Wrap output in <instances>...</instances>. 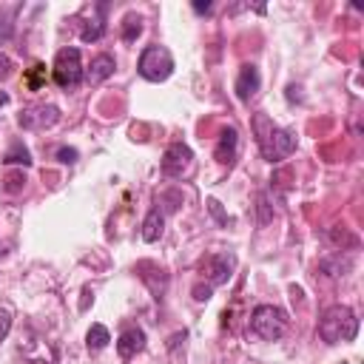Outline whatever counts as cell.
<instances>
[{
  "label": "cell",
  "mask_w": 364,
  "mask_h": 364,
  "mask_svg": "<svg viewBox=\"0 0 364 364\" xmlns=\"http://www.w3.org/2000/svg\"><path fill=\"white\" fill-rule=\"evenodd\" d=\"M210 290H213L210 284H205V287L196 284V287H193V299H196V301H208V299H210Z\"/></svg>",
  "instance_id": "obj_23"
},
{
  "label": "cell",
  "mask_w": 364,
  "mask_h": 364,
  "mask_svg": "<svg viewBox=\"0 0 364 364\" xmlns=\"http://www.w3.org/2000/svg\"><path fill=\"white\" fill-rule=\"evenodd\" d=\"M57 159L65 162V165H71V162H77V151L74 148H60L57 151Z\"/></svg>",
  "instance_id": "obj_22"
},
{
  "label": "cell",
  "mask_w": 364,
  "mask_h": 364,
  "mask_svg": "<svg viewBox=\"0 0 364 364\" xmlns=\"http://www.w3.org/2000/svg\"><path fill=\"white\" fill-rule=\"evenodd\" d=\"M3 162H6V165H31V154H28V148H26L20 139H14V142L9 145Z\"/></svg>",
  "instance_id": "obj_18"
},
{
  "label": "cell",
  "mask_w": 364,
  "mask_h": 364,
  "mask_svg": "<svg viewBox=\"0 0 364 364\" xmlns=\"http://www.w3.org/2000/svg\"><path fill=\"white\" fill-rule=\"evenodd\" d=\"M105 9H108V6L100 3V6H97V17L88 20V23L80 28V37H82L85 43H97V40L105 34V20H102V17H105Z\"/></svg>",
  "instance_id": "obj_14"
},
{
  "label": "cell",
  "mask_w": 364,
  "mask_h": 364,
  "mask_svg": "<svg viewBox=\"0 0 364 364\" xmlns=\"http://www.w3.org/2000/svg\"><path fill=\"white\" fill-rule=\"evenodd\" d=\"M191 162H193V151L185 142H173V145L165 148L159 168H162L165 176H182L191 168Z\"/></svg>",
  "instance_id": "obj_8"
},
{
  "label": "cell",
  "mask_w": 364,
  "mask_h": 364,
  "mask_svg": "<svg viewBox=\"0 0 364 364\" xmlns=\"http://www.w3.org/2000/svg\"><path fill=\"white\" fill-rule=\"evenodd\" d=\"M233 267H236V256L228 253V250H216V253H210V256L202 259V276L208 279L210 287L225 284L233 276Z\"/></svg>",
  "instance_id": "obj_7"
},
{
  "label": "cell",
  "mask_w": 364,
  "mask_h": 364,
  "mask_svg": "<svg viewBox=\"0 0 364 364\" xmlns=\"http://www.w3.org/2000/svg\"><path fill=\"white\" fill-rule=\"evenodd\" d=\"M358 336V318L347 304H333L321 313L318 318V338L324 344H338V341H353Z\"/></svg>",
  "instance_id": "obj_2"
},
{
  "label": "cell",
  "mask_w": 364,
  "mask_h": 364,
  "mask_svg": "<svg viewBox=\"0 0 364 364\" xmlns=\"http://www.w3.org/2000/svg\"><path fill=\"white\" fill-rule=\"evenodd\" d=\"M17 9H20V6H0V43L11 40V34H14V20H17Z\"/></svg>",
  "instance_id": "obj_17"
},
{
  "label": "cell",
  "mask_w": 364,
  "mask_h": 364,
  "mask_svg": "<svg viewBox=\"0 0 364 364\" xmlns=\"http://www.w3.org/2000/svg\"><path fill=\"white\" fill-rule=\"evenodd\" d=\"M162 228H165L162 210H159V208L148 210V216H145V222H142V239H145V242H156V239L162 236Z\"/></svg>",
  "instance_id": "obj_15"
},
{
  "label": "cell",
  "mask_w": 364,
  "mask_h": 364,
  "mask_svg": "<svg viewBox=\"0 0 364 364\" xmlns=\"http://www.w3.org/2000/svg\"><path fill=\"white\" fill-rule=\"evenodd\" d=\"M114 68H117V63H114V57L111 54H97L94 60H91V68H88V82H102V80H108L111 74H114Z\"/></svg>",
  "instance_id": "obj_12"
},
{
  "label": "cell",
  "mask_w": 364,
  "mask_h": 364,
  "mask_svg": "<svg viewBox=\"0 0 364 364\" xmlns=\"http://www.w3.org/2000/svg\"><path fill=\"white\" fill-rule=\"evenodd\" d=\"M40 85H46V65H43V63H34V65L28 68V88L37 91Z\"/></svg>",
  "instance_id": "obj_20"
},
{
  "label": "cell",
  "mask_w": 364,
  "mask_h": 364,
  "mask_svg": "<svg viewBox=\"0 0 364 364\" xmlns=\"http://www.w3.org/2000/svg\"><path fill=\"white\" fill-rule=\"evenodd\" d=\"M139 34H142V17L139 14H125L122 17V40L134 43Z\"/></svg>",
  "instance_id": "obj_19"
},
{
  "label": "cell",
  "mask_w": 364,
  "mask_h": 364,
  "mask_svg": "<svg viewBox=\"0 0 364 364\" xmlns=\"http://www.w3.org/2000/svg\"><path fill=\"white\" fill-rule=\"evenodd\" d=\"M51 77L60 88H77L82 82V60H80V51L77 48H60L57 57H54V65H51Z\"/></svg>",
  "instance_id": "obj_5"
},
{
  "label": "cell",
  "mask_w": 364,
  "mask_h": 364,
  "mask_svg": "<svg viewBox=\"0 0 364 364\" xmlns=\"http://www.w3.org/2000/svg\"><path fill=\"white\" fill-rule=\"evenodd\" d=\"M250 333L264 338V341H276L287 333V313L276 304H259L250 313Z\"/></svg>",
  "instance_id": "obj_3"
},
{
  "label": "cell",
  "mask_w": 364,
  "mask_h": 364,
  "mask_svg": "<svg viewBox=\"0 0 364 364\" xmlns=\"http://www.w3.org/2000/svg\"><path fill=\"white\" fill-rule=\"evenodd\" d=\"M208 208H210V213H213L219 222H228V216L222 213V208H219V202H216V199H210V202H208Z\"/></svg>",
  "instance_id": "obj_25"
},
{
  "label": "cell",
  "mask_w": 364,
  "mask_h": 364,
  "mask_svg": "<svg viewBox=\"0 0 364 364\" xmlns=\"http://www.w3.org/2000/svg\"><path fill=\"white\" fill-rule=\"evenodd\" d=\"M3 253H6V247H3V245H0V256H3Z\"/></svg>",
  "instance_id": "obj_28"
},
{
  "label": "cell",
  "mask_w": 364,
  "mask_h": 364,
  "mask_svg": "<svg viewBox=\"0 0 364 364\" xmlns=\"http://www.w3.org/2000/svg\"><path fill=\"white\" fill-rule=\"evenodd\" d=\"M108 341H111L108 327H102V324H91V327H88V333H85V347H88L91 353L105 350V347H108Z\"/></svg>",
  "instance_id": "obj_16"
},
{
  "label": "cell",
  "mask_w": 364,
  "mask_h": 364,
  "mask_svg": "<svg viewBox=\"0 0 364 364\" xmlns=\"http://www.w3.org/2000/svg\"><path fill=\"white\" fill-rule=\"evenodd\" d=\"M6 102H9V94H6V91H0V105H6Z\"/></svg>",
  "instance_id": "obj_27"
},
{
  "label": "cell",
  "mask_w": 364,
  "mask_h": 364,
  "mask_svg": "<svg viewBox=\"0 0 364 364\" xmlns=\"http://www.w3.org/2000/svg\"><path fill=\"white\" fill-rule=\"evenodd\" d=\"M196 11H210V3H193Z\"/></svg>",
  "instance_id": "obj_26"
},
{
  "label": "cell",
  "mask_w": 364,
  "mask_h": 364,
  "mask_svg": "<svg viewBox=\"0 0 364 364\" xmlns=\"http://www.w3.org/2000/svg\"><path fill=\"white\" fill-rule=\"evenodd\" d=\"M60 119V108L51 105V102H37V105H28L20 111L17 117V125L26 128V131H46L51 125H57Z\"/></svg>",
  "instance_id": "obj_6"
},
{
  "label": "cell",
  "mask_w": 364,
  "mask_h": 364,
  "mask_svg": "<svg viewBox=\"0 0 364 364\" xmlns=\"http://www.w3.org/2000/svg\"><path fill=\"white\" fill-rule=\"evenodd\" d=\"M9 330H11V310L0 307V341L9 336Z\"/></svg>",
  "instance_id": "obj_21"
},
{
  "label": "cell",
  "mask_w": 364,
  "mask_h": 364,
  "mask_svg": "<svg viewBox=\"0 0 364 364\" xmlns=\"http://www.w3.org/2000/svg\"><path fill=\"white\" fill-rule=\"evenodd\" d=\"M11 60L6 57V54H0V80H6V77H11Z\"/></svg>",
  "instance_id": "obj_24"
},
{
  "label": "cell",
  "mask_w": 364,
  "mask_h": 364,
  "mask_svg": "<svg viewBox=\"0 0 364 364\" xmlns=\"http://www.w3.org/2000/svg\"><path fill=\"white\" fill-rule=\"evenodd\" d=\"M142 347H145V333H142L139 327H125V330L119 333V338H117V355H119L122 361H128V358H134L136 353H142Z\"/></svg>",
  "instance_id": "obj_10"
},
{
  "label": "cell",
  "mask_w": 364,
  "mask_h": 364,
  "mask_svg": "<svg viewBox=\"0 0 364 364\" xmlns=\"http://www.w3.org/2000/svg\"><path fill=\"white\" fill-rule=\"evenodd\" d=\"M236 148H239V131L233 128V125H228L225 131H222V136H219V142H216V151H213V156L219 159V162H233L236 159Z\"/></svg>",
  "instance_id": "obj_11"
},
{
  "label": "cell",
  "mask_w": 364,
  "mask_h": 364,
  "mask_svg": "<svg viewBox=\"0 0 364 364\" xmlns=\"http://www.w3.org/2000/svg\"><path fill=\"white\" fill-rule=\"evenodd\" d=\"M136 71L142 80L148 82H165L171 74H173V57L165 46H148L142 54H139V63H136Z\"/></svg>",
  "instance_id": "obj_4"
},
{
  "label": "cell",
  "mask_w": 364,
  "mask_h": 364,
  "mask_svg": "<svg viewBox=\"0 0 364 364\" xmlns=\"http://www.w3.org/2000/svg\"><path fill=\"white\" fill-rule=\"evenodd\" d=\"M350 267H353V259H350V256H341V253L324 256V259L318 262V270H321L324 276H330V279H338V276H344Z\"/></svg>",
  "instance_id": "obj_13"
},
{
  "label": "cell",
  "mask_w": 364,
  "mask_h": 364,
  "mask_svg": "<svg viewBox=\"0 0 364 364\" xmlns=\"http://www.w3.org/2000/svg\"><path fill=\"white\" fill-rule=\"evenodd\" d=\"M259 85H262V77H259V68L253 65V63H245L242 68H239V74H236V97L242 100V102H247L250 97H256V91H259Z\"/></svg>",
  "instance_id": "obj_9"
},
{
  "label": "cell",
  "mask_w": 364,
  "mask_h": 364,
  "mask_svg": "<svg viewBox=\"0 0 364 364\" xmlns=\"http://www.w3.org/2000/svg\"><path fill=\"white\" fill-rule=\"evenodd\" d=\"M253 134H256L259 154L267 162H282L296 151V134L276 125L267 114H253Z\"/></svg>",
  "instance_id": "obj_1"
}]
</instances>
